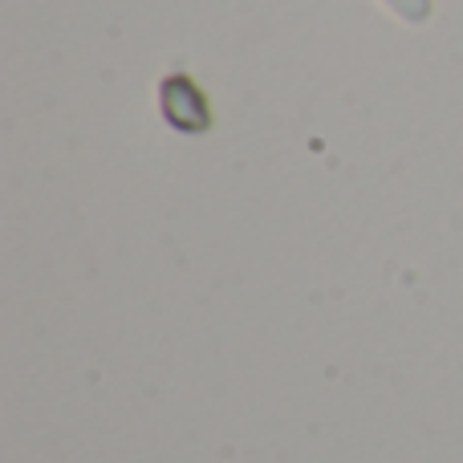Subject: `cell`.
Wrapping results in <instances>:
<instances>
[{"label":"cell","mask_w":463,"mask_h":463,"mask_svg":"<svg viewBox=\"0 0 463 463\" xmlns=\"http://www.w3.org/2000/svg\"><path fill=\"white\" fill-rule=\"evenodd\" d=\"M159 110L179 135H203L212 127L208 102H203L200 86H195L187 73H171L159 86Z\"/></svg>","instance_id":"1"},{"label":"cell","mask_w":463,"mask_h":463,"mask_svg":"<svg viewBox=\"0 0 463 463\" xmlns=\"http://www.w3.org/2000/svg\"><path fill=\"white\" fill-rule=\"evenodd\" d=\"M383 5L394 8V13L411 24H423L427 16H431V0H383Z\"/></svg>","instance_id":"2"}]
</instances>
